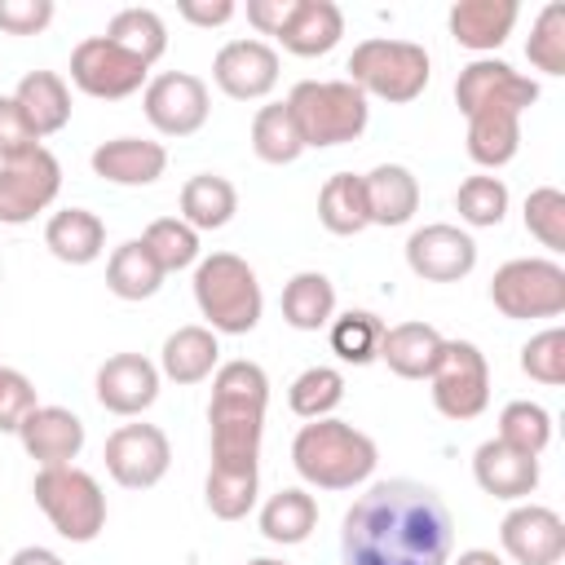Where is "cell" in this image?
<instances>
[{
    "mask_svg": "<svg viewBox=\"0 0 565 565\" xmlns=\"http://www.w3.org/2000/svg\"><path fill=\"white\" fill-rule=\"evenodd\" d=\"M256 490H260L256 468H221V463H212L207 481H203L207 512L221 516V521H243L256 508Z\"/></svg>",
    "mask_w": 565,
    "mask_h": 565,
    "instance_id": "d590c367",
    "label": "cell"
},
{
    "mask_svg": "<svg viewBox=\"0 0 565 565\" xmlns=\"http://www.w3.org/2000/svg\"><path fill=\"white\" fill-rule=\"evenodd\" d=\"M525 230L543 247L565 252V194L556 185H539L525 194Z\"/></svg>",
    "mask_w": 565,
    "mask_h": 565,
    "instance_id": "ee69618b",
    "label": "cell"
},
{
    "mask_svg": "<svg viewBox=\"0 0 565 565\" xmlns=\"http://www.w3.org/2000/svg\"><path fill=\"white\" fill-rule=\"evenodd\" d=\"M525 57L543 71V75H565V4L552 0L539 9L530 40H525Z\"/></svg>",
    "mask_w": 565,
    "mask_h": 565,
    "instance_id": "7bdbcfd3",
    "label": "cell"
},
{
    "mask_svg": "<svg viewBox=\"0 0 565 565\" xmlns=\"http://www.w3.org/2000/svg\"><path fill=\"white\" fill-rule=\"evenodd\" d=\"M472 477H477V486L486 494L512 503V499L534 494V486H539V459L503 446L499 437H490V441H481L472 450Z\"/></svg>",
    "mask_w": 565,
    "mask_h": 565,
    "instance_id": "ffe728a7",
    "label": "cell"
},
{
    "mask_svg": "<svg viewBox=\"0 0 565 565\" xmlns=\"http://www.w3.org/2000/svg\"><path fill=\"white\" fill-rule=\"evenodd\" d=\"M455 521L446 499L411 477L375 481L340 521L344 565H450Z\"/></svg>",
    "mask_w": 565,
    "mask_h": 565,
    "instance_id": "6da1fadb",
    "label": "cell"
},
{
    "mask_svg": "<svg viewBox=\"0 0 565 565\" xmlns=\"http://www.w3.org/2000/svg\"><path fill=\"white\" fill-rule=\"evenodd\" d=\"M194 305L221 335H247L260 322L265 296L256 269L234 252H212L194 265Z\"/></svg>",
    "mask_w": 565,
    "mask_h": 565,
    "instance_id": "277c9868",
    "label": "cell"
},
{
    "mask_svg": "<svg viewBox=\"0 0 565 565\" xmlns=\"http://www.w3.org/2000/svg\"><path fill=\"white\" fill-rule=\"evenodd\" d=\"M221 362V344H216V331L212 327H177L168 340H163V353H159V375H168L172 384H203Z\"/></svg>",
    "mask_w": 565,
    "mask_h": 565,
    "instance_id": "d4e9b609",
    "label": "cell"
},
{
    "mask_svg": "<svg viewBox=\"0 0 565 565\" xmlns=\"http://www.w3.org/2000/svg\"><path fill=\"white\" fill-rule=\"evenodd\" d=\"M287 110L296 119V132L305 141V150H327V146H344L358 141L366 132L371 106L366 97L349 84V79H300L287 93Z\"/></svg>",
    "mask_w": 565,
    "mask_h": 565,
    "instance_id": "5b68a950",
    "label": "cell"
},
{
    "mask_svg": "<svg viewBox=\"0 0 565 565\" xmlns=\"http://www.w3.org/2000/svg\"><path fill=\"white\" fill-rule=\"evenodd\" d=\"M234 212H238L234 181H225L216 172H199L181 185V221L190 230H221L234 221Z\"/></svg>",
    "mask_w": 565,
    "mask_h": 565,
    "instance_id": "f1b7e54d",
    "label": "cell"
},
{
    "mask_svg": "<svg viewBox=\"0 0 565 565\" xmlns=\"http://www.w3.org/2000/svg\"><path fill=\"white\" fill-rule=\"evenodd\" d=\"M521 371L547 388L565 384V331L561 327H547L539 335H530L521 344Z\"/></svg>",
    "mask_w": 565,
    "mask_h": 565,
    "instance_id": "f6af8a7d",
    "label": "cell"
},
{
    "mask_svg": "<svg viewBox=\"0 0 565 565\" xmlns=\"http://www.w3.org/2000/svg\"><path fill=\"white\" fill-rule=\"evenodd\" d=\"M53 22V0H0V31L40 35Z\"/></svg>",
    "mask_w": 565,
    "mask_h": 565,
    "instance_id": "c3c4849f",
    "label": "cell"
},
{
    "mask_svg": "<svg viewBox=\"0 0 565 565\" xmlns=\"http://www.w3.org/2000/svg\"><path fill=\"white\" fill-rule=\"evenodd\" d=\"M265 406H269V375L265 366L234 358L216 366L212 375V463L221 468H256L260 459V433H265Z\"/></svg>",
    "mask_w": 565,
    "mask_h": 565,
    "instance_id": "7a4b0ae2",
    "label": "cell"
},
{
    "mask_svg": "<svg viewBox=\"0 0 565 565\" xmlns=\"http://www.w3.org/2000/svg\"><path fill=\"white\" fill-rule=\"evenodd\" d=\"M455 212L463 225H477V230H494L503 216H508V185L499 177H468L459 190H455Z\"/></svg>",
    "mask_w": 565,
    "mask_h": 565,
    "instance_id": "ab89813d",
    "label": "cell"
},
{
    "mask_svg": "<svg viewBox=\"0 0 565 565\" xmlns=\"http://www.w3.org/2000/svg\"><path fill=\"white\" fill-rule=\"evenodd\" d=\"M35 384L13 371V366H0V433H18L22 419L35 411Z\"/></svg>",
    "mask_w": 565,
    "mask_h": 565,
    "instance_id": "bcb514c9",
    "label": "cell"
},
{
    "mask_svg": "<svg viewBox=\"0 0 565 565\" xmlns=\"http://www.w3.org/2000/svg\"><path fill=\"white\" fill-rule=\"evenodd\" d=\"M159 397V366L141 353H115L97 366V402L110 415H141Z\"/></svg>",
    "mask_w": 565,
    "mask_h": 565,
    "instance_id": "ac0fdd59",
    "label": "cell"
},
{
    "mask_svg": "<svg viewBox=\"0 0 565 565\" xmlns=\"http://www.w3.org/2000/svg\"><path fill=\"white\" fill-rule=\"evenodd\" d=\"M499 543L516 565H561L565 556V521L556 508L516 503L499 521Z\"/></svg>",
    "mask_w": 565,
    "mask_h": 565,
    "instance_id": "2e32d148",
    "label": "cell"
},
{
    "mask_svg": "<svg viewBox=\"0 0 565 565\" xmlns=\"http://www.w3.org/2000/svg\"><path fill=\"white\" fill-rule=\"evenodd\" d=\"M31 150H40L35 128L26 124V115H22V106L13 97H0V163H13L22 154H31Z\"/></svg>",
    "mask_w": 565,
    "mask_h": 565,
    "instance_id": "7dc6e473",
    "label": "cell"
},
{
    "mask_svg": "<svg viewBox=\"0 0 565 565\" xmlns=\"http://www.w3.org/2000/svg\"><path fill=\"white\" fill-rule=\"evenodd\" d=\"M291 463L318 490H353V486H362L375 472L380 450H375V441L362 428L327 415V419H309L296 433Z\"/></svg>",
    "mask_w": 565,
    "mask_h": 565,
    "instance_id": "3957f363",
    "label": "cell"
},
{
    "mask_svg": "<svg viewBox=\"0 0 565 565\" xmlns=\"http://www.w3.org/2000/svg\"><path fill=\"white\" fill-rule=\"evenodd\" d=\"M168 168V150L146 137H115L93 150V172L110 185H154Z\"/></svg>",
    "mask_w": 565,
    "mask_h": 565,
    "instance_id": "44dd1931",
    "label": "cell"
},
{
    "mask_svg": "<svg viewBox=\"0 0 565 565\" xmlns=\"http://www.w3.org/2000/svg\"><path fill=\"white\" fill-rule=\"evenodd\" d=\"M18 441L40 468H62L84 450V419L66 406H35L22 419Z\"/></svg>",
    "mask_w": 565,
    "mask_h": 565,
    "instance_id": "d6986e66",
    "label": "cell"
},
{
    "mask_svg": "<svg viewBox=\"0 0 565 565\" xmlns=\"http://www.w3.org/2000/svg\"><path fill=\"white\" fill-rule=\"evenodd\" d=\"M177 13L185 22H194V26H225L238 13V4L234 0H181Z\"/></svg>",
    "mask_w": 565,
    "mask_h": 565,
    "instance_id": "f907efd6",
    "label": "cell"
},
{
    "mask_svg": "<svg viewBox=\"0 0 565 565\" xmlns=\"http://www.w3.org/2000/svg\"><path fill=\"white\" fill-rule=\"evenodd\" d=\"M141 243L150 247V256L159 260L163 274H177V269H185V265L199 260V230H190L181 216L150 221L146 234H141Z\"/></svg>",
    "mask_w": 565,
    "mask_h": 565,
    "instance_id": "60d3db41",
    "label": "cell"
},
{
    "mask_svg": "<svg viewBox=\"0 0 565 565\" xmlns=\"http://www.w3.org/2000/svg\"><path fill=\"white\" fill-rule=\"evenodd\" d=\"M406 265L424 282H459L477 269V243L468 230L450 221H433L406 238Z\"/></svg>",
    "mask_w": 565,
    "mask_h": 565,
    "instance_id": "9a60e30c",
    "label": "cell"
},
{
    "mask_svg": "<svg viewBox=\"0 0 565 565\" xmlns=\"http://www.w3.org/2000/svg\"><path fill=\"white\" fill-rule=\"evenodd\" d=\"M331 327V353L340 362H353V366H366L380 358V335H384V322L371 313V309H349L340 318L327 322Z\"/></svg>",
    "mask_w": 565,
    "mask_h": 565,
    "instance_id": "74e56055",
    "label": "cell"
},
{
    "mask_svg": "<svg viewBox=\"0 0 565 565\" xmlns=\"http://www.w3.org/2000/svg\"><path fill=\"white\" fill-rule=\"evenodd\" d=\"M44 247L62 265H93L106 252V225L88 207H62L44 225Z\"/></svg>",
    "mask_w": 565,
    "mask_h": 565,
    "instance_id": "484cf974",
    "label": "cell"
},
{
    "mask_svg": "<svg viewBox=\"0 0 565 565\" xmlns=\"http://www.w3.org/2000/svg\"><path fill=\"white\" fill-rule=\"evenodd\" d=\"M490 305L516 322L556 318V313H565V269L547 256H516L494 269Z\"/></svg>",
    "mask_w": 565,
    "mask_h": 565,
    "instance_id": "ba28073f",
    "label": "cell"
},
{
    "mask_svg": "<svg viewBox=\"0 0 565 565\" xmlns=\"http://www.w3.org/2000/svg\"><path fill=\"white\" fill-rule=\"evenodd\" d=\"M13 102L22 106L26 124L35 128V137H53L71 124V88L57 71H26L18 79Z\"/></svg>",
    "mask_w": 565,
    "mask_h": 565,
    "instance_id": "83f0119b",
    "label": "cell"
},
{
    "mask_svg": "<svg viewBox=\"0 0 565 565\" xmlns=\"http://www.w3.org/2000/svg\"><path fill=\"white\" fill-rule=\"evenodd\" d=\"M106 472L115 486L124 490H150L163 481L168 463H172V446H168V433L154 428V424H119L110 437H106Z\"/></svg>",
    "mask_w": 565,
    "mask_h": 565,
    "instance_id": "8fae6325",
    "label": "cell"
},
{
    "mask_svg": "<svg viewBox=\"0 0 565 565\" xmlns=\"http://www.w3.org/2000/svg\"><path fill=\"white\" fill-rule=\"evenodd\" d=\"M318 221L340 238L362 234L371 225L366 221V199H362V177H353V172L327 177V185L318 190Z\"/></svg>",
    "mask_w": 565,
    "mask_h": 565,
    "instance_id": "836d02e7",
    "label": "cell"
},
{
    "mask_svg": "<svg viewBox=\"0 0 565 565\" xmlns=\"http://www.w3.org/2000/svg\"><path fill=\"white\" fill-rule=\"evenodd\" d=\"M455 565H503V556H494L490 547H468V552H459Z\"/></svg>",
    "mask_w": 565,
    "mask_h": 565,
    "instance_id": "f5cc1de1",
    "label": "cell"
},
{
    "mask_svg": "<svg viewBox=\"0 0 565 565\" xmlns=\"http://www.w3.org/2000/svg\"><path fill=\"white\" fill-rule=\"evenodd\" d=\"M252 150H256V159L278 163V168L296 163L305 154V141L296 132V119H291L287 102H269V106L256 110V119H252Z\"/></svg>",
    "mask_w": 565,
    "mask_h": 565,
    "instance_id": "e575fe53",
    "label": "cell"
},
{
    "mask_svg": "<svg viewBox=\"0 0 565 565\" xmlns=\"http://www.w3.org/2000/svg\"><path fill=\"white\" fill-rule=\"evenodd\" d=\"M291 13H296V0H247V22L260 35H282Z\"/></svg>",
    "mask_w": 565,
    "mask_h": 565,
    "instance_id": "681fc988",
    "label": "cell"
},
{
    "mask_svg": "<svg viewBox=\"0 0 565 565\" xmlns=\"http://www.w3.org/2000/svg\"><path fill=\"white\" fill-rule=\"evenodd\" d=\"M441 344H446V335L437 327H428V322H397V327H384L380 358L402 380H428L437 358H441Z\"/></svg>",
    "mask_w": 565,
    "mask_h": 565,
    "instance_id": "cb8c5ba5",
    "label": "cell"
},
{
    "mask_svg": "<svg viewBox=\"0 0 565 565\" xmlns=\"http://www.w3.org/2000/svg\"><path fill=\"white\" fill-rule=\"evenodd\" d=\"M212 79L234 102H260L278 84V53L265 40H230L212 57Z\"/></svg>",
    "mask_w": 565,
    "mask_h": 565,
    "instance_id": "e0dca14e",
    "label": "cell"
},
{
    "mask_svg": "<svg viewBox=\"0 0 565 565\" xmlns=\"http://www.w3.org/2000/svg\"><path fill=\"white\" fill-rule=\"evenodd\" d=\"M247 565H287V561H278V556H256V561H247Z\"/></svg>",
    "mask_w": 565,
    "mask_h": 565,
    "instance_id": "db71d44e",
    "label": "cell"
},
{
    "mask_svg": "<svg viewBox=\"0 0 565 565\" xmlns=\"http://www.w3.org/2000/svg\"><path fill=\"white\" fill-rule=\"evenodd\" d=\"M31 494L40 503V512L49 516V525L71 543H93L106 525V494H102L97 477L75 463L40 468Z\"/></svg>",
    "mask_w": 565,
    "mask_h": 565,
    "instance_id": "52a82bcc",
    "label": "cell"
},
{
    "mask_svg": "<svg viewBox=\"0 0 565 565\" xmlns=\"http://www.w3.org/2000/svg\"><path fill=\"white\" fill-rule=\"evenodd\" d=\"M499 441L539 459L552 441V415L539 402H508L503 415H499Z\"/></svg>",
    "mask_w": 565,
    "mask_h": 565,
    "instance_id": "b9f144b4",
    "label": "cell"
},
{
    "mask_svg": "<svg viewBox=\"0 0 565 565\" xmlns=\"http://www.w3.org/2000/svg\"><path fill=\"white\" fill-rule=\"evenodd\" d=\"M163 269L159 260L150 256V247L141 238H128L110 252L106 260V287L119 296V300H150L159 287H163Z\"/></svg>",
    "mask_w": 565,
    "mask_h": 565,
    "instance_id": "4dcf8cb0",
    "label": "cell"
},
{
    "mask_svg": "<svg viewBox=\"0 0 565 565\" xmlns=\"http://www.w3.org/2000/svg\"><path fill=\"white\" fill-rule=\"evenodd\" d=\"M9 565H66L57 552H49V547H40V543H31V547H18L13 556H9Z\"/></svg>",
    "mask_w": 565,
    "mask_h": 565,
    "instance_id": "816d5d0a",
    "label": "cell"
},
{
    "mask_svg": "<svg viewBox=\"0 0 565 565\" xmlns=\"http://www.w3.org/2000/svg\"><path fill=\"white\" fill-rule=\"evenodd\" d=\"M335 318V287L318 269H300L282 287V322L296 331H318Z\"/></svg>",
    "mask_w": 565,
    "mask_h": 565,
    "instance_id": "1f68e13d",
    "label": "cell"
},
{
    "mask_svg": "<svg viewBox=\"0 0 565 565\" xmlns=\"http://www.w3.org/2000/svg\"><path fill=\"white\" fill-rule=\"evenodd\" d=\"M313 525H318V499L309 490H296V486L291 490H278L260 508V534L269 543H282V547L305 543L313 534Z\"/></svg>",
    "mask_w": 565,
    "mask_h": 565,
    "instance_id": "d6a6232c",
    "label": "cell"
},
{
    "mask_svg": "<svg viewBox=\"0 0 565 565\" xmlns=\"http://www.w3.org/2000/svg\"><path fill=\"white\" fill-rule=\"evenodd\" d=\"M362 199H366V221L393 230L419 212V181L402 163H375L362 177Z\"/></svg>",
    "mask_w": 565,
    "mask_h": 565,
    "instance_id": "7402d4cb",
    "label": "cell"
},
{
    "mask_svg": "<svg viewBox=\"0 0 565 565\" xmlns=\"http://www.w3.org/2000/svg\"><path fill=\"white\" fill-rule=\"evenodd\" d=\"M428 384H433V406L446 419H477L490 406V366L472 340H446Z\"/></svg>",
    "mask_w": 565,
    "mask_h": 565,
    "instance_id": "9c48e42d",
    "label": "cell"
},
{
    "mask_svg": "<svg viewBox=\"0 0 565 565\" xmlns=\"http://www.w3.org/2000/svg\"><path fill=\"white\" fill-rule=\"evenodd\" d=\"M428 49L415 40H388V35H371L349 53V84L362 97H380L393 106L415 102L428 88Z\"/></svg>",
    "mask_w": 565,
    "mask_h": 565,
    "instance_id": "8992f818",
    "label": "cell"
},
{
    "mask_svg": "<svg viewBox=\"0 0 565 565\" xmlns=\"http://www.w3.org/2000/svg\"><path fill=\"white\" fill-rule=\"evenodd\" d=\"M340 402H344V375L335 366H309L287 388V406L300 419H327Z\"/></svg>",
    "mask_w": 565,
    "mask_h": 565,
    "instance_id": "f35d334b",
    "label": "cell"
},
{
    "mask_svg": "<svg viewBox=\"0 0 565 565\" xmlns=\"http://www.w3.org/2000/svg\"><path fill=\"white\" fill-rule=\"evenodd\" d=\"M150 66L137 62L132 53H124L115 40L106 35H88L75 44L71 53V84L97 102H124L146 84Z\"/></svg>",
    "mask_w": 565,
    "mask_h": 565,
    "instance_id": "30bf717a",
    "label": "cell"
},
{
    "mask_svg": "<svg viewBox=\"0 0 565 565\" xmlns=\"http://www.w3.org/2000/svg\"><path fill=\"white\" fill-rule=\"evenodd\" d=\"M141 106H146V119L163 137H190V132H199L207 124V110H212L207 84L199 75H190V71H163V75H154L146 84Z\"/></svg>",
    "mask_w": 565,
    "mask_h": 565,
    "instance_id": "5bb4252c",
    "label": "cell"
},
{
    "mask_svg": "<svg viewBox=\"0 0 565 565\" xmlns=\"http://www.w3.org/2000/svg\"><path fill=\"white\" fill-rule=\"evenodd\" d=\"M0 282H4V265H0Z\"/></svg>",
    "mask_w": 565,
    "mask_h": 565,
    "instance_id": "11a10c76",
    "label": "cell"
},
{
    "mask_svg": "<svg viewBox=\"0 0 565 565\" xmlns=\"http://www.w3.org/2000/svg\"><path fill=\"white\" fill-rule=\"evenodd\" d=\"M521 150V115L516 110H477L468 115V154L481 168H503Z\"/></svg>",
    "mask_w": 565,
    "mask_h": 565,
    "instance_id": "f546056e",
    "label": "cell"
},
{
    "mask_svg": "<svg viewBox=\"0 0 565 565\" xmlns=\"http://www.w3.org/2000/svg\"><path fill=\"white\" fill-rule=\"evenodd\" d=\"M106 40H115L137 62L154 66L163 57V49H168V26H163V18L154 9H119L110 18V26H106Z\"/></svg>",
    "mask_w": 565,
    "mask_h": 565,
    "instance_id": "8d00e7d4",
    "label": "cell"
},
{
    "mask_svg": "<svg viewBox=\"0 0 565 565\" xmlns=\"http://www.w3.org/2000/svg\"><path fill=\"white\" fill-rule=\"evenodd\" d=\"M516 0H459L450 4V35L472 53H494L516 26Z\"/></svg>",
    "mask_w": 565,
    "mask_h": 565,
    "instance_id": "603a6c76",
    "label": "cell"
},
{
    "mask_svg": "<svg viewBox=\"0 0 565 565\" xmlns=\"http://www.w3.org/2000/svg\"><path fill=\"white\" fill-rule=\"evenodd\" d=\"M62 190V163L53 150H31L13 163H0V225L35 221Z\"/></svg>",
    "mask_w": 565,
    "mask_h": 565,
    "instance_id": "7c38bea8",
    "label": "cell"
},
{
    "mask_svg": "<svg viewBox=\"0 0 565 565\" xmlns=\"http://www.w3.org/2000/svg\"><path fill=\"white\" fill-rule=\"evenodd\" d=\"M455 102H459L463 115H477V110H516V115H525L539 102V84L530 75L512 71L499 57H477L459 71Z\"/></svg>",
    "mask_w": 565,
    "mask_h": 565,
    "instance_id": "4fadbf2b",
    "label": "cell"
},
{
    "mask_svg": "<svg viewBox=\"0 0 565 565\" xmlns=\"http://www.w3.org/2000/svg\"><path fill=\"white\" fill-rule=\"evenodd\" d=\"M340 35H344L340 4H331V0H296V13H291V22L282 26L278 40L296 57H322V53H331L340 44Z\"/></svg>",
    "mask_w": 565,
    "mask_h": 565,
    "instance_id": "4316f807",
    "label": "cell"
}]
</instances>
